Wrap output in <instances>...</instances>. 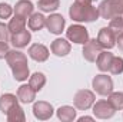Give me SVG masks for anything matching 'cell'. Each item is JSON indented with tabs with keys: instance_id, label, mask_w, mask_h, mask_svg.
<instances>
[{
	"instance_id": "obj_1",
	"label": "cell",
	"mask_w": 123,
	"mask_h": 122,
	"mask_svg": "<svg viewBox=\"0 0 123 122\" xmlns=\"http://www.w3.org/2000/svg\"><path fill=\"white\" fill-rule=\"evenodd\" d=\"M70 16L76 22H93L99 14V9L92 6V0H74L70 7Z\"/></svg>"
},
{
	"instance_id": "obj_2",
	"label": "cell",
	"mask_w": 123,
	"mask_h": 122,
	"mask_svg": "<svg viewBox=\"0 0 123 122\" xmlns=\"http://www.w3.org/2000/svg\"><path fill=\"white\" fill-rule=\"evenodd\" d=\"M6 61L10 65L14 79L16 81H26L29 76V66H27V58L17 50H9Z\"/></svg>"
},
{
	"instance_id": "obj_3",
	"label": "cell",
	"mask_w": 123,
	"mask_h": 122,
	"mask_svg": "<svg viewBox=\"0 0 123 122\" xmlns=\"http://www.w3.org/2000/svg\"><path fill=\"white\" fill-rule=\"evenodd\" d=\"M123 13L122 0H105L99 6V14L105 19H113Z\"/></svg>"
},
{
	"instance_id": "obj_4",
	"label": "cell",
	"mask_w": 123,
	"mask_h": 122,
	"mask_svg": "<svg viewBox=\"0 0 123 122\" xmlns=\"http://www.w3.org/2000/svg\"><path fill=\"white\" fill-rule=\"evenodd\" d=\"M93 88L99 95H110L113 91V82L110 79V76L107 75H99L93 79Z\"/></svg>"
},
{
	"instance_id": "obj_5",
	"label": "cell",
	"mask_w": 123,
	"mask_h": 122,
	"mask_svg": "<svg viewBox=\"0 0 123 122\" xmlns=\"http://www.w3.org/2000/svg\"><path fill=\"white\" fill-rule=\"evenodd\" d=\"M67 37L74 42V43H80V45H86L87 40H89V34L87 30L80 26V25H73L67 29Z\"/></svg>"
},
{
	"instance_id": "obj_6",
	"label": "cell",
	"mask_w": 123,
	"mask_h": 122,
	"mask_svg": "<svg viewBox=\"0 0 123 122\" xmlns=\"http://www.w3.org/2000/svg\"><path fill=\"white\" fill-rule=\"evenodd\" d=\"M93 102H94V95H93V92L86 91V89L79 91L76 93V96H74V106H76L77 109H82V111L90 108Z\"/></svg>"
},
{
	"instance_id": "obj_7",
	"label": "cell",
	"mask_w": 123,
	"mask_h": 122,
	"mask_svg": "<svg viewBox=\"0 0 123 122\" xmlns=\"http://www.w3.org/2000/svg\"><path fill=\"white\" fill-rule=\"evenodd\" d=\"M102 46L99 45L97 39H93V40H87V43L85 45V49H83V56L85 59L89 62H96L97 56L100 55L102 52Z\"/></svg>"
},
{
	"instance_id": "obj_8",
	"label": "cell",
	"mask_w": 123,
	"mask_h": 122,
	"mask_svg": "<svg viewBox=\"0 0 123 122\" xmlns=\"http://www.w3.org/2000/svg\"><path fill=\"white\" fill-rule=\"evenodd\" d=\"M97 42H99V45H100L103 49H110V47H113V46H115L116 34L110 30L109 27H103L102 30L99 32Z\"/></svg>"
},
{
	"instance_id": "obj_9",
	"label": "cell",
	"mask_w": 123,
	"mask_h": 122,
	"mask_svg": "<svg viewBox=\"0 0 123 122\" xmlns=\"http://www.w3.org/2000/svg\"><path fill=\"white\" fill-rule=\"evenodd\" d=\"M115 114V108L109 101H99L94 105V115L97 118H110Z\"/></svg>"
},
{
	"instance_id": "obj_10",
	"label": "cell",
	"mask_w": 123,
	"mask_h": 122,
	"mask_svg": "<svg viewBox=\"0 0 123 122\" xmlns=\"http://www.w3.org/2000/svg\"><path fill=\"white\" fill-rule=\"evenodd\" d=\"M46 26L52 33L59 34V33H62L63 27H64V19L60 14H52L50 17L46 19Z\"/></svg>"
},
{
	"instance_id": "obj_11",
	"label": "cell",
	"mask_w": 123,
	"mask_h": 122,
	"mask_svg": "<svg viewBox=\"0 0 123 122\" xmlns=\"http://www.w3.org/2000/svg\"><path fill=\"white\" fill-rule=\"evenodd\" d=\"M29 55H30L31 59H34V61L44 62L47 58H49V50H47L46 46L36 43V45H31L30 46V49H29Z\"/></svg>"
},
{
	"instance_id": "obj_12",
	"label": "cell",
	"mask_w": 123,
	"mask_h": 122,
	"mask_svg": "<svg viewBox=\"0 0 123 122\" xmlns=\"http://www.w3.org/2000/svg\"><path fill=\"white\" fill-rule=\"evenodd\" d=\"M33 111H34L36 118H39V119H49L53 114V108L47 102H37L34 105Z\"/></svg>"
},
{
	"instance_id": "obj_13",
	"label": "cell",
	"mask_w": 123,
	"mask_h": 122,
	"mask_svg": "<svg viewBox=\"0 0 123 122\" xmlns=\"http://www.w3.org/2000/svg\"><path fill=\"white\" fill-rule=\"evenodd\" d=\"M10 42L16 46V47H25L27 46V43L30 42V32L23 29V30L17 32V33H13L12 37H10Z\"/></svg>"
},
{
	"instance_id": "obj_14",
	"label": "cell",
	"mask_w": 123,
	"mask_h": 122,
	"mask_svg": "<svg viewBox=\"0 0 123 122\" xmlns=\"http://www.w3.org/2000/svg\"><path fill=\"white\" fill-rule=\"evenodd\" d=\"M52 52L57 56H66L70 52V43L64 39H56L52 43Z\"/></svg>"
},
{
	"instance_id": "obj_15",
	"label": "cell",
	"mask_w": 123,
	"mask_h": 122,
	"mask_svg": "<svg viewBox=\"0 0 123 122\" xmlns=\"http://www.w3.org/2000/svg\"><path fill=\"white\" fill-rule=\"evenodd\" d=\"M36 96V91L31 88L30 85H22L17 91V99H20L25 103H29L34 99Z\"/></svg>"
},
{
	"instance_id": "obj_16",
	"label": "cell",
	"mask_w": 123,
	"mask_h": 122,
	"mask_svg": "<svg viewBox=\"0 0 123 122\" xmlns=\"http://www.w3.org/2000/svg\"><path fill=\"white\" fill-rule=\"evenodd\" d=\"M14 105H17V98L12 93H6L0 98V111L3 114H7V111H10Z\"/></svg>"
},
{
	"instance_id": "obj_17",
	"label": "cell",
	"mask_w": 123,
	"mask_h": 122,
	"mask_svg": "<svg viewBox=\"0 0 123 122\" xmlns=\"http://www.w3.org/2000/svg\"><path fill=\"white\" fill-rule=\"evenodd\" d=\"M33 12V4L27 0H20L16 3V7H14V14L17 16H22V17H27L29 14H31Z\"/></svg>"
},
{
	"instance_id": "obj_18",
	"label": "cell",
	"mask_w": 123,
	"mask_h": 122,
	"mask_svg": "<svg viewBox=\"0 0 123 122\" xmlns=\"http://www.w3.org/2000/svg\"><path fill=\"white\" fill-rule=\"evenodd\" d=\"M46 26V17L40 13H34L31 14L29 19V27L30 30H40Z\"/></svg>"
},
{
	"instance_id": "obj_19",
	"label": "cell",
	"mask_w": 123,
	"mask_h": 122,
	"mask_svg": "<svg viewBox=\"0 0 123 122\" xmlns=\"http://www.w3.org/2000/svg\"><path fill=\"white\" fill-rule=\"evenodd\" d=\"M112 59H113V55L109 53V52H100V55L97 56L96 59V63H97V68L103 72L109 70V66L112 63Z\"/></svg>"
},
{
	"instance_id": "obj_20",
	"label": "cell",
	"mask_w": 123,
	"mask_h": 122,
	"mask_svg": "<svg viewBox=\"0 0 123 122\" xmlns=\"http://www.w3.org/2000/svg\"><path fill=\"white\" fill-rule=\"evenodd\" d=\"M25 27H26V17L14 14V17L9 23V30L12 32V33H17V32L23 30Z\"/></svg>"
},
{
	"instance_id": "obj_21",
	"label": "cell",
	"mask_w": 123,
	"mask_h": 122,
	"mask_svg": "<svg viewBox=\"0 0 123 122\" xmlns=\"http://www.w3.org/2000/svg\"><path fill=\"white\" fill-rule=\"evenodd\" d=\"M44 83H46V78H44V75L43 73H39V72H36V73H33L30 76V81H29V85H30L31 88L34 89V91H40L43 86H44Z\"/></svg>"
},
{
	"instance_id": "obj_22",
	"label": "cell",
	"mask_w": 123,
	"mask_h": 122,
	"mask_svg": "<svg viewBox=\"0 0 123 122\" xmlns=\"http://www.w3.org/2000/svg\"><path fill=\"white\" fill-rule=\"evenodd\" d=\"M57 116L62 121H73L76 118V111L72 106H62L57 111Z\"/></svg>"
},
{
	"instance_id": "obj_23",
	"label": "cell",
	"mask_w": 123,
	"mask_h": 122,
	"mask_svg": "<svg viewBox=\"0 0 123 122\" xmlns=\"http://www.w3.org/2000/svg\"><path fill=\"white\" fill-rule=\"evenodd\" d=\"M7 119L12 121H25V114H23V109L19 106V105H14L10 111H7Z\"/></svg>"
},
{
	"instance_id": "obj_24",
	"label": "cell",
	"mask_w": 123,
	"mask_h": 122,
	"mask_svg": "<svg viewBox=\"0 0 123 122\" xmlns=\"http://www.w3.org/2000/svg\"><path fill=\"white\" fill-rule=\"evenodd\" d=\"M60 0H39V9L43 12H53L59 7Z\"/></svg>"
},
{
	"instance_id": "obj_25",
	"label": "cell",
	"mask_w": 123,
	"mask_h": 122,
	"mask_svg": "<svg viewBox=\"0 0 123 122\" xmlns=\"http://www.w3.org/2000/svg\"><path fill=\"white\" fill-rule=\"evenodd\" d=\"M109 29L113 32L116 36H117L119 33H122V32H123V17H120V16H116V17L110 19Z\"/></svg>"
},
{
	"instance_id": "obj_26",
	"label": "cell",
	"mask_w": 123,
	"mask_h": 122,
	"mask_svg": "<svg viewBox=\"0 0 123 122\" xmlns=\"http://www.w3.org/2000/svg\"><path fill=\"white\" fill-rule=\"evenodd\" d=\"M109 72L117 75V73H122L123 72V59L122 58H117V56H113L112 63L109 66Z\"/></svg>"
},
{
	"instance_id": "obj_27",
	"label": "cell",
	"mask_w": 123,
	"mask_h": 122,
	"mask_svg": "<svg viewBox=\"0 0 123 122\" xmlns=\"http://www.w3.org/2000/svg\"><path fill=\"white\" fill-rule=\"evenodd\" d=\"M109 102L115 109H123V93H120V92L110 93Z\"/></svg>"
},
{
	"instance_id": "obj_28",
	"label": "cell",
	"mask_w": 123,
	"mask_h": 122,
	"mask_svg": "<svg viewBox=\"0 0 123 122\" xmlns=\"http://www.w3.org/2000/svg\"><path fill=\"white\" fill-rule=\"evenodd\" d=\"M10 30H9V26H6V25H3V23H0V42H3V43H7V42H10Z\"/></svg>"
},
{
	"instance_id": "obj_29",
	"label": "cell",
	"mask_w": 123,
	"mask_h": 122,
	"mask_svg": "<svg viewBox=\"0 0 123 122\" xmlns=\"http://www.w3.org/2000/svg\"><path fill=\"white\" fill-rule=\"evenodd\" d=\"M12 7L6 3H0V19H9L12 16Z\"/></svg>"
},
{
	"instance_id": "obj_30",
	"label": "cell",
	"mask_w": 123,
	"mask_h": 122,
	"mask_svg": "<svg viewBox=\"0 0 123 122\" xmlns=\"http://www.w3.org/2000/svg\"><path fill=\"white\" fill-rule=\"evenodd\" d=\"M7 52H9L7 43H3V42H0V59L6 58V56H7Z\"/></svg>"
},
{
	"instance_id": "obj_31",
	"label": "cell",
	"mask_w": 123,
	"mask_h": 122,
	"mask_svg": "<svg viewBox=\"0 0 123 122\" xmlns=\"http://www.w3.org/2000/svg\"><path fill=\"white\" fill-rule=\"evenodd\" d=\"M116 42H117L119 49H120V50H123V32H122V33H119V34L116 36Z\"/></svg>"
},
{
	"instance_id": "obj_32",
	"label": "cell",
	"mask_w": 123,
	"mask_h": 122,
	"mask_svg": "<svg viewBox=\"0 0 123 122\" xmlns=\"http://www.w3.org/2000/svg\"><path fill=\"white\" fill-rule=\"evenodd\" d=\"M122 3H123V0H122Z\"/></svg>"
}]
</instances>
